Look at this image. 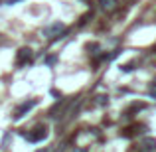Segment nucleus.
<instances>
[{"label": "nucleus", "instance_id": "nucleus-3", "mask_svg": "<svg viewBox=\"0 0 156 152\" xmlns=\"http://www.w3.org/2000/svg\"><path fill=\"white\" fill-rule=\"evenodd\" d=\"M46 136H48V129L46 126H38V129H34L32 133L26 134V140L28 142H42Z\"/></svg>", "mask_w": 156, "mask_h": 152}, {"label": "nucleus", "instance_id": "nucleus-8", "mask_svg": "<svg viewBox=\"0 0 156 152\" xmlns=\"http://www.w3.org/2000/svg\"><path fill=\"white\" fill-rule=\"evenodd\" d=\"M87 51H89V55L97 57V55H99V46H97V44H89V46H87Z\"/></svg>", "mask_w": 156, "mask_h": 152}, {"label": "nucleus", "instance_id": "nucleus-1", "mask_svg": "<svg viewBox=\"0 0 156 152\" xmlns=\"http://www.w3.org/2000/svg\"><path fill=\"white\" fill-rule=\"evenodd\" d=\"M65 32V26L61 22H53L50 24V26H46L42 30V34H44V38H48V40H53V38H57V36H61Z\"/></svg>", "mask_w": 156, "mask_h": 152}, {"label": "nucleus", "instance_id": "nucleus-11", "mask_svg": "<svg viewBox=\"0 0 156 152\" xmlns=\"http://www.w3.org/2000/svg\"><path fill=\"white\" fill-rule=\"evenodd\" d=\"M55 61H57V57H55V55H50V57L46 59V63H48V65H53Z\"/></svg>", "mask_w": 156, "mask_h": 152}, {"label": "nucleus", "instance_id": "nucleus-2", "mask_svg": "<svg viewBox=\"0 0 156 152\" xmlns=\"http://www.w3.org/2000/svg\"><path fill=\"white\" fill-rule=\"evenodd\" d=\"M32 59H34V51L30 48H20L18 53H16V63L18 65H28L32 63Z\"/></svg>", "mask_w": 156, "mask_h": 152}, {"label": "nucleus", "instance_id": "nucleus-10", "mask_svg": "<svg viewBox=\"0 0 156 152\" xmlns=\"http://www.w3.org/2000/svg\"><path fill=\"white\" fill-rule=\"evenodd\" d=\"M133 63H126V65H122V67H121V71H126V73H129V71H133Z\"/></svg>", "mask_w": 156, "mask_h": 152}, {"label": "nucleus", "instance_id": "nucleus-6", "mask_svg": "<svg viewBox=\"0 0 156 152\" xmlns=\"http://www.w3.org/2000/svg\"><path fill=\"white\" fill-rule=\"evenodd\" d=\"M140 148H142V152H154L156 150V140L154 138H144L142 144H140Z\"/></svg>", "mask_w": 156, "mask_h": 152}, {"label": "nucleus", "instance_id": "nucleus-7", "mask_svg": "<svg viewBox=\"0 0 156 152\" xmlns=\"http://www.w3.org/2000/svg\"><path fill=\"white\" fill-rule=\"evenodd\" d=\"M144 103H134V105L133 107H130V109L129 111H126V117H133V113H134V111H140V109H144Z\"/></svg>", "mask_w": 156, "mask_h": 152}, {"label": "nucleus", "instance_id": "nucleus-4", "mask_svg": "<svg viewBox=\"0 0 156 152\" xmlns=\"http://www.w3.org/2000/svg\"><path fill=\"white\" fill-rule=\"evenodd\" d=\"M36 105H38V99H30V101L22 103V105H20L18 109H16V113H14V118H16V121H18V118H22L24 115H26L30 109H34Z\"/></svg>", "mask_w": 156, "mask_h": 152}, {"label": "nucleus", "instance_id": "nucleus-9", "mask_svg": "<svg viewBox=\"0 0 156 152\" xmlns=\"http://www.w3.org/2000/svg\"><path fill=\"white\" fill-rule=\"evenodd\" d=\"M107 103H109V97H107V95H99V97H97V105H107Z\"/></svg>", "mask_w": 156, "mask_h": 152}, {"label": "nucleus", "instance_id": "nucleus-12", "mask_svg": "<svg viewBox=\"0 0 156 152\" xmlns=\"http://www.w3.org/2000/svg\"><path fill=\"white\" fill-rule=\"evenodd\" d=\"M38 152H48V150H38Z\"/></svg>", "mask_w": 156, "mask_h": 152}, {"label": "nucleus", "instance_id": "nucleus-5", "mask_svg": "<svg viewBox=\"0 0 156 152\" xmlns=\"http://www.w3.org/2000/svg\"><path fill=\"white\" fill-rule=\"evenodd\" d=\"M99 6L103 12L111 14V12H115L119 8V0H99Z\"/></svg>", "mask_w": 156, "mask_h": 152}]
</instances>
